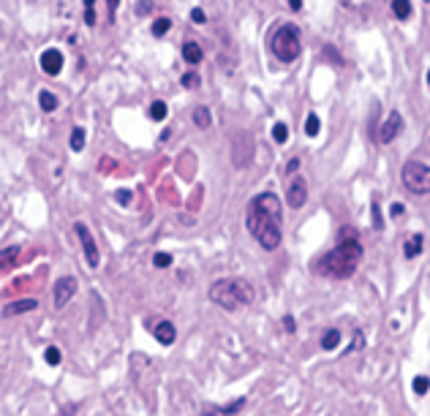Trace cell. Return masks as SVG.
<instances>
[{"mask_svg": "<svg viewBox=\"0 0 430 416\" xmlns=\"http://www.w3.org/2000/svg\"><path fill=\"white\" fill-rule=\"evenodd\" d=\"M362 261V245L357 240H340L338 248H332L327 256H321L316 261V270L327 278H352L357 272V266Z\"/></svg>", "mask_w": 430, "mask_h": 416, "instance_id": "obj_2", "label": "cell"}, {"mask_svg": "<svg viewBox=\"0 0 430 416\" xmlns=\"http://www.w3.org/2000/svg\"><path fill=\"white\" fill-rule=\"evenodd\" d=\"M243 405H245V397H237V400H232V403L221 405L218 413H237V411H243Z\"/></svg>", "mask_w": 430, "mask_h": 416, "instance_id": "obj_24", "label": "cell"}, {"mask_svg": "<svg viewBox=\"0 0 430 416\" xmlns=\"http://www.w3.org/2000/svg\"><path fill=\"white\" fill-rule=\"evenodd\" d=\"M93 3H95V0H85V22H87V25H95V11H93Z\"/></svg>", "mask_w": 430, "mask_h": 416, "instance_id": "obj_32", "label": "cell"}, {"mask_svg": "<svg viewBox=\"0 0 430 416\" xmlns=\"http://www.w3.org/2000/svg\"><path fill=\"white\" fill-rule=\"evenodd\" d=\"M392 14L397 19H409L411 17V3L409 0H392Z\"/></svg>", "mask_w": 430, "mask_h": 416, "instance_id": "obj_19", "label": "cell"}, {"mask_svg": "<svg viewBox=\"0 0 430 416\" xmlns=\"http://www.w3.org/2000/svg\"><path fill=\"white\" fill-rule=\"evenodd\" d=\"M153 335H155V340L161 345H172L174 340H177V329H174L172 321H158V324L153 326Z\"/></svg>", "mask_w": 430, "mask_h": 416, "instance_id": "obj_12", "label": "cell"}, {"mask_svg": "<svg viewBox=\"0 0 430 416\" xmlns=\"http://www.w3.org/2000/svg\"><path fill=\"white\" fill-rule=\"evenodd\" d=\"M232 158L237 163V169H245L253 158V139L248 133H237L234 136V144H232Z\"/></svg>", "mask_w": 430, "mask_h": 416, "instance_id": "obj_7", "label": "cell"}, {"mask_svg": "<svg viewBox=\"0 0 430 416\" xmlns=\"http://www.w3.org/2000/svg\"><path fill=\"white\" fill-rule=\"evenodd\" d=\"M427 389H430V378L427 375H417V378H414V392H417V395H427Z\"/></svg>", "mask_w": 430, "mask_h": 416, "instance_id": "obj_27", "label": "cell"}, {"mask_svg": "<svg viewBox=\"0 0 430 416\" xmlns=\"http://www.w3.org/2000/svg\"><path fill=\"white\" fill-rule=\"evenodd\" d=\"M286 201H289V207H291V210H300L302 204L308 201V183H305L302 177L291 180V185H289V193H286Z\"/></svg>", "mask_w": 430, "mask_h": 416, "instance_id": "obj_10", "label": "cell"}, {"mask_svg": "<svg viewBox=\"0 0 430 416\" xmlns=\"http://www.w3.org/2000/svg\"><path fill=\"white\" fill-rule=\"evenodd\" d=\"M115 199L120 201V204H128V201L133 199V193H131V191H125V188H123V191H117V193H115Z\"/></svg>", "mask_w": 430, "mask_h": 416, "instance_id": "obj_35", "label": "cell"}, {"mask_svg": "<svg viewBox=\"0 0 430 416\" xmlns=\"http://www.w3.org/2000/svg\"><path fill=\"white\" fill-rule=\"evenodd\" d=\"M17 253H19V248L17 245H9V248H3V270H9L11 266V261H17Z\"/></svg>", "mask_w": 430, "mask_h": 416, "instance_id": "obj_25", "label": "cell"}, {"mask_svg": "<svg viewBox=\"0 0 430 416\" xmlns=\"http://www.w3.org/2000/svg\"><path fill=\"white\" fill-rule=\"evenodd\" d=\"M289 6H291L294 11H300V9H302V0H289Z\"/></svg>", "mask_w": 430, "mask_h": 416, "instance_id": "obj_40", "label": "cell"}, {"mask_svg": "<svg viewBox=\"0 0 430 416\" xmlns=\"http://www.w3.org/2000/svg\"><path fill=\"white\" fill-rule=\"evenodd\" d=\"M389 213H392V218H400V215H403V204H400V201H395L392 207H389Z\"/></svg>", "mask_w": 430, "mask_h": 416, "instance_id": "obj_37", "label": "cell"}, {"mask_svg": "<svg viewBox=\"0 0 430 416\" xmlns=\"http://www.w3.org/2000/svg\"><path fill=\"white\" fill-rule=\"evenodd\" d=\"M74 231H76L79 242H82V250H85L87 264H90L93 270H95V266H98V245H95V240H93L90 229H87L85 223H74Z\"/></svg>", "mask_w": 430, "mask_h": 416, "instance_id": "obj_8", "label": "cell"}, {"mask_svg": "<svg viewBox=\"0 0 430 416\" xmlns=\"http://www.w3.org/2000/svg\"><path fill=\"white\" fill-rule=\"evenodd\" d=\"M194 123L199 125V128H210V123H212L210 109H207V106H196L194 109Z\"/></svg>", "mask_w": 430, "mask_h": 416, "instance_id": "obj_18", "label": "cell"}, {"mask_svg": "<svg viewBox=\"0 0 430 416\" xmlns=\"http://www.w3.org/2000/svg\"><path fill=\"white\" fill-rule=\"evenodd\" d=\"M153 9H155L153 0H139V3H137V14H139V17H145V14H153Z\"/></svg>", "mask_w": 430, "mask_h": 416, "instance_id": "obj_31", "label": "cell"}, {"mask_svg": "<svg viewBox=\"0 0 430 416\" xmlns=\"http://www.w3.org/2000/svg\"><path fill=\"white\" fill-rule=\"evenodd\" d=\"M36 308H38V300L28 296V300H19V302L9 305V308L3 310V316H6V318H9V316H19V313H30V310H36Z\"/></svg>", "mask_w": 430, "mask_h": 416, "instance_id": "obj_14", "label": "cell"}, {"mask_svg": "<svg viewBox=\"0 0 430 416\" xmlns=\"http://www.w3.org/2000/svg\"><path fill=\"white\" fill-rule=\"evenodd\" d=\"M370 213H373V226H376V229H381V226H384V221H381V207L376 201L370 204Z\"/></svg>", "mask_w": 430, "mask_h": 416, "instance_id": "obj_33", "label": "cell"}, {"mask_svg": "<svg viewBox=\"0 0 430 416\" xmlns=\"http://www.w3.org/2000/svg\"><path fill=\"white\" fill-rule=\"evenodd\" d=\"M340 345V329H327V332H324V337H321V348L324 351H332V348H338Z\"/></svg>", "mask_w": 430, "mask_h": 416, "instance_id": "obj_16", "label": "cell"}, {"mask_svg": "<svg viewBox=\"0 0 430 416\" xmlns=\"http://www.w3.org/2000/svg\"><path fill=\"white\" fill-rule=\"evenodd\" d=\"M318 125H321V123H318V117H316V114H308V120H305V133H308V136H316V133H318Z\"/></svg>", "mask_w": 430, "mask_h": 416, "instance_id": "obj_29", "label": "cell"}, {"mask_svg": "<svg viewBox=\"0 0 430 416\" xmlns=\"http://www.w3.org/2000/svg\"><path fill=\"white\" fill-rule=\"evenodd\" d=\"M427 84H430V71H427Z\"/></svg>", "mask_w": 430, "mask_h": 416, "instance_id": "obj_42", "label": "cell"}, {"mask_svg": "<svg viewBox=\"0 0 430 416\" xmlns=\"http://www.w3.org/2000/svg\"><path fill=\"white\" fill-rule=\"evenodd\" d=\"M400 180H403V185L409 188L414 196H425V193H430V166H425V163H419V161L403 163Z\"/></svg>", "mask_w": 430, "mask_h": 416, "instance_id": "obj_5", "label": "cell"}, {"mask_svg": "<svg viewBox=\"0 0 430 416\" xmlns=\"http://www.w3.org/2000/svg\"><path fill=\"white\" fill-rule=\"evenodd\" d=\"M76 288H79V283H76V278L74 275H63V278H58V283H55V288H52V302H55V308H66V305L71 302V296L76 294Z\"/></svg>", "mask_w": 430, "mask_h": 416, "instance_id": "obj_6", "label": "cell"}, {"mask_svg": "<svg viewBox=\"0 0 430 416\" xmlns=\"http://www.w3.org/2000/svg\"><path fill=\"white\" fill-rule=\"evenodd\" d=\"M199 416H218L215 411H204V413H199Z\"/></svg>", "mask_w": 430, "mask_h": 416, "instance_id": "obj_41", "label": "cell"}, {"mask_svg": "<svg viewBox=\"0 0 430 416\" xmlns=\"http://www.w3.org/2000/svg\"><path fill=\"white\" fill-rule=\"evenodd\" d=\"M172 264V253H164V250H158V253L153 256V266H158V270H164V266Z\"/></svg>", "mask_w": 430, "mask_h": 416, "instance_id": "obj_28", "label": "cell"}, {"mask_svg": "<svg viewBox=\"0 0 430 416\" xmlns=\"http://www.w3.org/2000/svg\"><path fill=\"white\" fill-rule=\"evenodd\" d=\"M297 169H300V158H291L289 163H286V171H289V174H294Z\"/></svg>", "mask_w": 430, "mask_h": 416, "instance_id": "obj_38", "label": "cell"}, {"mask_svg": "<svg viewBox=\"0 0 430 416\" xmlns=\"http://www.w3.org/2000/svg\"><path fill=\"white\" fill-rule=\"evenodd\" d=\"M281 221H283V213H281V199L275 193H259L256 199H251L248 204V231L256 237V242L264 250H275L281 245Z\"/></svg>", "mask_w": 430, "mask_h": 416, "instance_id": "obj_1", "label": "cell"}, {"mask_svg": "<svg viewBox=\"0 0 430 416\" xmlns=\"http://www.w3.org/2000/svg\"><path fill=\"white\" fill-rule=\"evenodd\" d=\"M82 147H85V131H82V128H74V131H71V150L79 153Z\"/></svg>", "mask_w": 430, "mask_h": 416, "instance_id": "obj_22", "label": "cell"}, {"mask_svg": "<svg viewBox=\"0 0 430 416\" xmlns=\"http://www.w3.org/2000/svg\"><path fill=\"white\" fill-rule=\"evenodd\" d=\"M41 71L49 74V76H58L63 71V54L58 49H46L41 54Z\"/></svg>", "mask_w": 430, "mask_h": 416, "instance_id": "obj_11", "label": "cell"}, {"mask_svg": "<svg viewBox=\"0 0 430 416\" xmlns=\"http://www.w3.org/2000/svg\"><path fill=\"white\" fill-rule=\"evenodd\" d=\"M38 104H41L44 112H55V109H58V96L49 93V90H41L38 93Z\"/></svg>", "mask_w": 430, "mask_h": 416, "instance_id": "obj_17", "label": "cell"}, {"mask_svg": "<svg viewBox=\"0 0 430 416\" xmlns=\"http://www.w3.org/2000/svg\"><path fill=\"white\" fill-rule=\"evenodd\" d=\"M117 3H120V0H106V9H109V17H115V11H117Z\"/></svg>", "mask_w": 430, "mask_h": 416, "instance_id": "obj_39", "label": "cell"}, {"mask_svg": "<svg viewBox=\"0 0 430 416\" xmlns=\"http://www.w3.org/2000/svg\"><path fill=\"white\" fill-rule=\"evenodd\" d=\"M210 300L224 310H240L256 300L253 286L243 278H221L210 286Z\"/></svg>", "mask_w": 430, "mask_h": 416, "instance_id": "obj_3", "label": "cell"}, {"mask_svg": "<svg viewBox=\"0 0 430 416\" xmlns=\"http://www.w3.org/2000/svg\"><path fill=\"white\" fill-rule=\"evenodd\" d=\"M191 19H194L196 25H204V22H207V14H204L202 9H191Z\"/></svg>", "mask_w": 430, "mask_h": 416, "instance_id": "obj_34", "label": "cell"}, {"mask_svg": "<svg viewBox=\"0 0 430 416\" xmlns=\"http://www.w3.org/2000/svg\"><path fill=\"white\" fill-rule=\"evenodd\" d=\"M182 87H185V90H196V87H199V74L191 71V74L182 76Z\"/></svg>", "mask_w": 430, "mask_h": 416, "instance_id": "obj_30", "label": "cell"}, {"mask_svg": "<svg viewBox=\"0 0 430 416\" xmlns=\"http://www.w3.org/2000/svg\"><path fill=\"white\" fill-rule=\"evenodd\" d=\"M60 359H63V354H60V348H58V345H49V348H46L44 351V362L46 365H60Z\"/></svg>", "mask_w": 430, "mask_h": 416, "instance_id": "obj_20", "label": "cell"}, {"mask_svg": "<svg viewBox=\"0 0 430 416\" xmlns=\"http://www.w3.org/2000/svg\"><path fill=\"white\" fill-rule=\"evenodd\" d=\"M422 245H425V234H411L409 240L403 242V253H406V258H417L419 253H422Z\"/></svg>", "mask_w": 430, "mask_h": 416, "instance_id": "obj_13", "label": "cell"}, {"mask_svg": "<svg viewBox=\"0 0 430 416\" xmlns=\"http://www.w3.org/2000/svg\"><path fill=\"white\" fill-rule=\"evenodd\" d=\"M150 117H153V120H166V104L164 101H153V104H150Z\"/></svg>", "mask_w": 430, "mask_h": 416, "instance_id": "obj_23", "label": "cell"}, {"mask_svg": "<svg viewBox=\"0 0 430 416\" xmlns=\"http://www.w3.org/2000/svg\"><path fill=\"white\" fill-rule=\"evenodd\" d=\"M182 57H185L191 66H196V63H202L204 52H202V46H199L196 41H185L182 44Z\"/></svg>", "mask_w": 430, "mask_h": 416, "instance_id": "obj_15", "label": "cell"}, {"mask_svg": "<svg viewBox=\"0 0 430 416\" xmlns=\"http://www.w3.org/2000/svg\"><path fill=\"white\" fill-rule=\"evenodd\" d=\"M300 49H302V46H300V30H297V25L283 22V25L273 33V52H275V57L283 60V63H291V60L300 57Z\"/></svg>", "mask_w": 430, "mask_h": 416, "instance_id": "obj_4", "label": "cell"}, {"mask_svg": "<svg viewBox=\"0 0 430 416\" xmlns=\"http://www.w3.org/2000/svg\"><path fill=\"white\" fill-rule=\"evenodd\" d=\"M273 139H275L278 144H283L286 139H289V128H286L283 123H275V128H273Z\"/></svg>", "mask_w": 430, "mask_h": 416, "instance_id": "obj_26", "label": "cell"}, {"mask_svg": "<svg viewBox=\"0 0 430 416\" xmlns=\"http://www.w3.org/2000/svg\"><path fill=\"white\" fill-rule=\"evenodd\" d=\"M283 329H286V332H294V329H297V324H294V316H283Z\"/></svg>", "mask_w": 430, "mask_h": 416, "instance_id": "obj_36", "label": "cell"}, {"mask_svg": "<svg viewBox=\"0 0 430 416\" xmlns=\"http://www.w3.org/2000/svg\"><path fill=\"white\" fill-rule=\"evenodd\" d=\"M400 128H403V117H400V112H389V117L384 123H381V131H379V142L381 144H389L392 139L400 133Z\"/></svg>", "mask_w": 430, "mask_h": 416, "instance_id": "obj_9", "label": "cell"}, {"mask_svg": "<svg viewBox=\"0 0 430 416\" xmlns=\"http://www.w3.org/2000/svg\"><path fill=\"white\" fill-rule=\"evenodd\" d=\"M169 27H172V19H169V17H158V19L153 22V36L169 33Z\"/></svg>", "mask_w": 430, "mask_h": 416, "instance_id": "obj_21", "label": "cell"}]
</instances>
